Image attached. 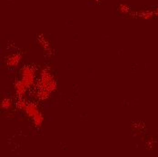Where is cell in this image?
<instances>
[{"instance_id": "52a82bcc", "label": "cell", "mask_w": 158, "mask_h": 157, "mask_svg": "<svg viewBox=\"0 0 158 157\" xmlns=\"http://www.w3.org/2000/svg\"><path fill=\"white\" fill-rule=\"evenodd\" d=\"M2 107L5 108V109H8L10 106H11V101L9 99H4L2 101V104H1Z\"/></svg>"}, {"instance_id": "7a4b0ae2", "label": "cell", "mask_w": 158, "mask_h": 157, "mask_svg": "<svg viewBox=\"0 0 158 157\" xmlns=\"http://www.w3.org/2000/svg\"><path fill=\"white\" fill-rule=\"evenodd\" d=\"M34 79H35L34 70L29 67H25L22 71V81H23V83L27 87H29L34 83Z\"/></svg>"}, {"instance_id": "5b68a950", "label": "cell", "mask_w": 158, "mask_h": 157, "mask_svg": "<svg viewBox=\"0 0 158 157\" xmlns=\"http://www.w3.org/2000/svg\"><path fill=\"white\" fill-rule=\"evenodd\" d=\"M19 61H20V56L17 55H13L7 59V65L9 67H15L18 65Z\"/></svg>"}, {"instance_id": "8992f818", "label": "cell", "mask_w": 158, "mask_h": 157, "mask_svg": "<svg viewBox=\"0 0 158 157\" xmlns=\"http://www.w3.org/2000/svg\"><path fill=\"white\" fill-rule=\"evenodd\" d=\"M33 121H34V124L36 125V126H41L42 123H43V115L39 113L37 115H36L34 118H33Z\"/></svg>"}, {"instance_id": "3957f363", "label": "cell", "mask_w": 158, "mask_h": 157, "mask_svg": "<svg viewBox=\"0 0 158 157\" xmlns=\"http://www.w3.org/2000/svg\"><path fill=\"white\" fill-rule=\"evenodd\" d=\"M24 110L26 112V114H27L30 117H32V119H33L36 115H37V114H39L37 107H36L34 104H28V103H26V105H25V107H24Z\"/></svg>"}, {"instance_id": "277c9868", "label": "cell", "mask_w": 158, "mask_h": 157, "mask_svg": "<svg viewBox=\"0 0 158 157\" xmlns=\"http://www.w3.org/2000/svg\"><path fill=\"white\" fill-rule=\"evenodd\" d=\"M15 91H16V94L19 95V96H23L24 95V94L26 93V89L28 88L24 83H23V81L21 80V81H19V82H17L16 84H15Z\"/></svg>"}, {"instance_id": "6da1fadb", "label": "cell", "mask_w": 158, "mask_h": 157, "mask_svg": "<svg viewBox=\"0 0 158 157\" xmlns=\"http://www.w3.org/2000/svg\"><path fill=\"white\" fill-rule=\"evenodd\" d=\"M57 88V84L51 74L47 70H44L41 74V77L38 83V90L53 92Z\"/></svg>"}, {"instance_id": "ba28073f", "label": "cell", "mask_w": 158, "mask_h": 157, "mask_svg": "<svg viewBox=\"0 0 158 157\" xmlns=\"http://www.w3.org/2000/svg\"><path fill=\"white\" fill-rule=\"evenodd\" d=\"M157 14H158V10H157Z\"/></svg>"}]
</instances>
